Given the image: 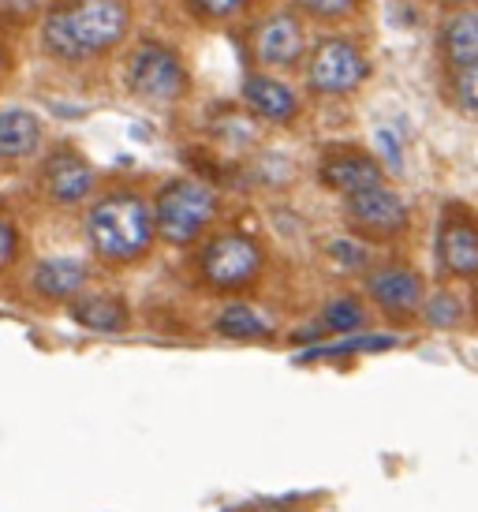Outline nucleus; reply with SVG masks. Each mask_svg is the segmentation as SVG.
Instances as JSON below:
<instances>
[{
  "label": "nucleus",
  "instance_id": "nucleus-25",
  "mask_svg": "<svg viewBox=\"0 0 478 512\" xmlns=\"http://www.w3.org/2000/svg\"><path fill=\"white\" fill-rule=\"evenodd\" d=\"M333 255L344 258L348 266H359V262H363V251H352V247H344V243H337V247H333Z\"/></svg>",
  "mask_w": 478,
  "mask_h": 512
},
{
  "label": "nucleus",
  "instance_id": "nucleus-20",
  "mask_svg": "<svg viewBox=\"0 0 478 512\" xmlns=\"http://www.w3.org/2000/svg\"><path fill=\"white\" fill-rule=\"evenodd\" d=\"M456 101H460V109H464L467 116L478 120V60L456 68Z\"/></svg>",
  "mask_w": 478,
  "mask_h": 512
},
{
  "label": "nucleus",
  "instance_id": "nucleus-8",
  "mask_svg": "<svg viewBox=\"0 0 478 512\" xmlns=\"http://www.w3.org/2000/svg\"><path fill=\"white\" fill-rule=\"evenodd\" d=\"M303 23L292 12L269 15L266 23H258L254 30V57L262 60L266 68H288L303 57Z\"/></svg>",
  "mask_w": 478,
  "mask_h": 512
},
{
  "label": "nucleus",
  "instance_id": "nucleus-21",
  "mask_svg": "<svg viewBox=\"0 0 478 512\" xmlns=\"http://www.w3.org/2000/svg\"><path fill=\"white\" fill-rule=\"evenodd\" d=\"M296 4L314 19H344L359 8V0H296Z\"/></svg>",
  "mask_w": 478,
  "mask_h": 512
},
{
  "label": "nucleus",
  "instance_id": "nucleus-9",
  "mask_svg": "<svg viewBox=\"0 0 478 512\" xmlns=\"http://www.w3.org/2000/svg\"><path fill=\"white\" fill-rule=\"evenodd\" d=\"M318 176H322L325 187L340 191L344 199L355 195V191H366V187H378L381 180H385V172H381V165L374 157L359 154V150H348V146L325 154L322 165H318Z\"/></svg>",
  "mask_w": 478,
  "mask_h": 512
},
{
  "label": "nucleus",
  "instance_id": "nucleus-27",
  "mask_svg": "<svg viewBox=\"0 0 478 512\" xmlns=\"http://www.w3.org/2000/svg\"><path fill=\"white\" fill-rule=\"evenodd\" d=\"M449 4H460V8H467V4H478V0H449Z\"/></svg>",
  "mask_w": 478,
  "mask_h": 512
},
{
  "label": "nucleus",
  "instance_id": "nucleus-19",
  "mask_svg": "<svg viewBox=\"0 0 478 512\" xmlns=\"http://www.w3.org/2000/svg\"><path fill=\"white\" fill-rule=\"evenodd\" d=\"M363 326H366V311L352 296L333 299V303L325 307V329H329V333H355V329H363Z\"/></svg>",
  "mask_w": 478,
  "mask_h": 512
},
{
  "label": "nucleus",
  "instance_id": "nucleus-24",
  "mask_svg": "<svg viewBox=\"0 0 478 512\" xmlns=\"http://www.w3.org/2000/svg\"><path fill=\"white\" fill-rule=\"evenodd\" d=\"M15 243H19V236H15L12 217H4V266H12L15 262Z\"/></svg>",
  "mask_w": 478,
  "mask_h": 512
},
{
  "label": "nucleus",
  "instance_id": "nucleus-14",
  "mask_svg": "<svg viewBox=\"0 0 478 512\" xmlns=\"http://www.w3.org/2000/svg\"><path fill=\"white\" fill-rule=\"evenodd\" d=\"M86 285L83 258H49L34 270V292L45 299H68Z\"/></svg>",
  "mask_w": 478,
  "mask_h": 512
},
{
  "label": "nucleus",
  "instance_id": "nucleus-4",
  "mask_svg": "<svg viewBox=\"0 0 478 512\" xmlns=\"http://www.w3.org/2000/svg\"><path fill=\"white\" fill-rule=\"evenodd\" d=\"M258 273H262V251L239 232L217 236L202 251V277L213 288H247Z\"/></svg>",
  "mask_w": 478,
  "mask_h": 512
},
{
  "label": "nucleus",
  "instance_id": "nucleus-26",
  "mask_svg": "<svg viewBox=\"0 0 478 512\" xmlns=\"http://www.w3.org/2000/svg\"><path fill=\"white\" fill-rule=\"evenodd\" d=\"M4 8H8V12H30L34 0H4Z\"/></svg>",
  "mask_w": 478,
  "mask_h": 512
},
{
  "label": "nucleus",
  "instance_id": "nucleus-18",
  "mask_svg": "<svg viewBox=\"0 0 478 512\" xmlns=\"http://www.w3.org/2000/svg\"><path fill=\"white\" fill-rule=\"evenodd\" d=\"M217 333L221 337H232V341H254V337H266L269 322L258 311H251L247 303H232L221 311L217 318Z\"/></svg>",
  "mask_w": 478,
  "mask_h": 512
},
{
  "label": "nucleus",
  "instance_id": "nucleus-11",
  "mask_svg": "<svg viewBox=\"0 0 478 512\" xmlns=\"http://www.w3.org/2000/svg\"><path fill=\"white\" fill-rule=\"evenodd\" d=\"M45 191L57 202H83L94 187V169L75 150H57L42 169Z\"/></svg>",
  "mask_w": 478,
  "mask_h": 512
},
{
  "label": "nucleus",
  "instance_id": "nucleus-16",
  "mask_svg": "<svg viewBox=\"0 0 478 512\" xmlns=\"http://www.w3.org/2000/svg\"><path fill=\"white\" fill-rule=\"evenodd\" d=\"M71 318L83 329L120 333V329L127 326V307L116 296H86L71 303Z\"/></svg>",
  "mask_w": 478,
  "mask_h": 512
},
{
  "label": "nucleus",
  "instance_id": "nucleus-7",
  "mask_svg": "<svg viewBox=\"0 0 478 512\" xmlns=\"http://www.w3.org/2000/svg\"><path fill=\"white\" fill-rule=\"evenodd\" d=\"M344 210H348V221H352L355 232L370 236V240H389V236L404 232V225H408V206L385 184L348 195Z\"/></svg>",
  "mask_w": 478,
  "mask_h": 512
},
{
  "label": "nucleus",
  "instance_id": "nucleus-22",
  "mask_svg": "<svg viewBox=\"0 0 478 512\" xmlns=\"http://www.w3.org/2000/svg\"><path fill=\"white\" fill-rule=\"evenodd\" d=\"M426 318L434 322V326H452V322H460V303H456V296H441L430 299L426 303Z\"/></svg>",
  "mask_w": 478,
  "mask_h": 512
},
{
  "label": "nucleus",
  "instance_id": "nucleus-3",
  "mask_svg": "<svg viewBox=\"0 0 478 512\" xmlns=\"http://www.w3.org/2000/svg\"><path fill=\"white\" fill-rule=\"evenodd\" d=\"M213 210H217V199H213L210 187L195 184V180H172L154 199L157 232L169 243H191L210 225Z\"/></svg>",
  "mask_w": 478,
  "mask_h": 512
},
{
  "label": "nucleus",
  "instance_id": "nucleus-15",
  "mask_svg": "<svg viewBox=\"0 0 478 512\" xmlns=\"http://www.w3.org/2000/svg\"><path fill=\"white\" fill-rule=\"evenodd\" d=\"M42 143V120L30 109H4L0 116V154L15 161V157H30Z\"/></svg>",
  "mask_w": 478,
  "mask_h": 512
},
{
  "label": "nucleus",
  "instance_id": "nucleus-17",
  "mask_svg": "<svg viewBox=\"0 0 478 512\" xmlns=\"http://www.w3.org/2000/svg\"><path fill=\"white\" fill-rule=\"evenodd\" d=\"M445 57L452 60V68H464L478 60V12H456L445 23Z\"/></svg>",
  "mask_w": 478,
  "mask_h": 512
},
{
  "label": "nucleus",
  "instance_id": "nucleus-2",
  "mask_svg": "<svg viewBox=\"0 0 478 512\" xmlns=\"http://www.w3.org/2000/svg\"><path fill=\"white\" fill-rule=\"evenodd\" d=\"M157 217L150 214L146 199L131 191H116L109 199H101L90 217H86V236L94 255L105 262H135L150 251Z\"/></svg>",
  "mask_w": 478,
  "mask_h": 512
},
{
  "label": "nucleus",
  "instance_id": "nucleus-12",
  "mask_svg": "<svg viewBox=\"0 0 478 512\" xmlns=\"http://www.w3.org/2000/svg\"><path fill=\"white\" fill-rule=\"evenodd\" d=\"M370 299H378L381 311L396 314V318H408L422 307V281L411 270H378L370 281Z\"/></svg>",
  "mask_w": 478,
  "mask_h": 512
},
{
  "label": "nucleus",
  "instance_id": "nucleus-6",
  "mask_svg": "<svg viewBox=\"0 0 478 512\" xmlns=\"http://www.w3.org/2000/svg\"><path fill=\"white\" fill-rule=\"evenodd\" d=\"M366 75H370V64L359 53V45L344 42V38H329L310 57L307 83L318 94H348V90L363 83Z\"/></svg>",
  "mask_w": 478,
  "mask_h": 512
},
{
  "label": "nucleus",
  "instance_id": "nucleus-1",
  "mask_svg": "<svg viewBox=\"0 0 478 512\" xmlns=\"http://www.w3.org/2000/svg\"><path fill=\"white\" fill-rule=\"evenodd\" d=\"M131 12L124 0H75L45 15L42 45L60 60H86L113 49L127 34Z\"/></svg>",
  "mask_w": 478,
  "mask_h": 512
},
{
  "label": "nucleus",
  "instance_id": "nucleus-23",
  "mask_svg": "<svg viewBox=\"0 0 478 512\" xmlns=\"http://www.w3.org/2000/svg\"><path fill=\"white\" fill-rule=\"evenodd\" d=\"M195 12L210 15V19H228V15H236L239 8H247L251 0H187Z\"/></svg>",
  "mask_w": 478,
  "mask_h": 512
},
{
  "label": "nucleus",
  "instance_id": "nucleus-5",
  "mask_svg": "<svg viewBox=\"0 0 478 512\" xmlns=\"http://www.w3.org/2000/svg\"><path fill=\"white\" fill-rule=\"evenodd\" d=\"M127 86L154 101H176L187 94V72L165 45H139L127 64Z\"/></svg>",
  "mask_w": 478,
  "mask_h": 512
},
{
  "label": "nucleus",
  "instance_id": "nucleus-10",
  "mask_svg": "<svg viewBox=\"0 0 478 512\" xmlns=\"http://www.w3.org/2000/svg\"><path fill=\"white\" fill-rule=\"evenodd\" d=\"M437 258L456 277H478V225L467 214H445L437 232Z\"/></svg>",
  "mask_w": 478,
  "mask_h": 512
},
{
  "label": "nucleus",
  "instance_id": "nucleus-13",
  "mask_svg": "<svg viewBox=\"0 0 478 512\" xmlns=\"http://www.w3.org/2000/svg\"><path fill=\"white\" fill-rule=\"evenodd\" d=\"M243 98H247V105H251L262 120H277V124H284V120H292V116L299 113L296 94H292L281 79H269V75H247Z\"/></svg>",
  "mask_w": 478,
  "mask_h": 512
}]
</instances>
